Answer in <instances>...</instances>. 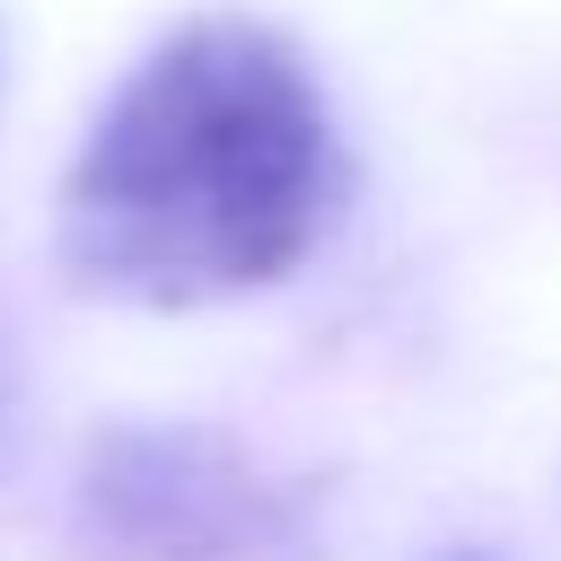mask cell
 Instances as JSON below:
<instances>
[{"mask_svg": "<svg viewBox=\"0 0 561 561\" xmlns=\"http://www.w3.org/2000/svg\"><path fill=\"white\" fill-rule=\"evenodd\" d=\"M333 193L342 140L298 44L193 18L96 114L61 184V263L131 307L237 298L324 237Z\"/></svg>", "mask_w": 561, "mask_h": 561, "instance_id": "1", "label": "cell"}, {"mask_svg": "<svg viewBox=\"0 0 561 561\" xmlns=\"http://www.w3.org/2000/svg\"><path fill=\"white\" fill-rule=\"evenodd\" d=\"M79 561H324L307 482L202 421H123L70 482Z\"/></svg>", "mask_w": 561, "mask_h": 561, "instance_id": "2", "label": "cell"}]
</instances>
